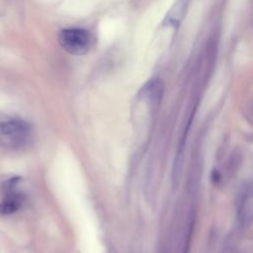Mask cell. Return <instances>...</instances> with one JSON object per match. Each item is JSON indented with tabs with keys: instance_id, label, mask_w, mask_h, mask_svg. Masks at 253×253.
Instances as JSON below:
<instances>
[{
	"instance_id": "1",
	"label": "cell",
	"mask_w": 253,
	"mask_h": 253,
	"mask_svg": "<svg viewBox=\"0 0 253 253\" xmlns=\"http://www.w3.org/2000/svg\"><path fill=\"white\" fill-rule=\"evenodd\" d=\"M60 45L69 53L81 55L86 53L91 46V37L84 29L68 28L60 31L58 35Z\"/></svg>"
},
{
	"instance_id": "2",
	"label": "cell",
	"mask_w": 253,
	"mask_h": 253,
	"mask_svg": "<svg viewBox=\"0 0 253 253\" xmlns=\"http://www.w3.org/2000/svg\"><path fill=\"white\" fill-rule=\"evenodd\" d=\"M237 217L242 226H246L253 220V181L246 183L236 200Z\"/></svg>"
},
{
	"instance_id": "3",
	"label": "cell",
	"mask_w": 253,
	"mask_h": 253,
	"mask_svg": "<svg viewBox=\"0 0 253 253\" xmlns=\"http://www.w3.org/2000/svg\"><path fill=\"white\" fill-rule=\"evenodd\" d=\"M14 186L5 187L7 194L5 198L0 203V214L1 215H8L11 213L16 212L22 204L21 195L13 191Z\"/></svg>"
},
{
	"instance_id": "4",
	"label": "cell",
	"mask_w": 253,
	"mask_h": 253,
	"mask_svg": "<svg viewBox=\"0 0 253 253\" xmlns=\"http://www.w3.org/2000/svg\"><path fill=\"white\" fill-rule=\"evenodd\" d=\"M29 131V126L21 120H7L0 122V132L7 136L22 137Z\"/></svg>"
},
{
	"instance_id": "5",
	"label": "cell",
	"mask_w": 253,
	"mask_h": 253,
	"mask_svg": "<svg viewBox=\"0 0 253 253\" xmlns=\"http://www.w3.org/2000/svg\"><path fill=\"white\" fill-rule=\"evenodd\" d=\"M97 0H65L62 8L65 13L72 16H84L94 7Z\"/></svg>"
},
{
	"instance_id": "6",
	"label": "cell",
	"mask_w": 253,
	"mask_h": 253,
	"mask_svg": "<svg viewBox=\"0 0 253 253\" xmlns=\"http://www.w3.org/2000/svg\"><path fill=\"white\" fill-rule=\"evenodd\" d=\"M189 1L190 0H177L165 18V24L172 27L178 26L186 13Z\"/></svg>"
},
{
	"instance_id": "7",
	"label": "cell",
	"mask_w": 253,
	"mask_h": 253,
	"mask_svg": "<svg viewBox=\"0 0 253 253\" xmlns=\"http://www.w3.org/2000/svg\"><path fill=\"white\" fill-rule=\"evenodd\" d=\"M119 32V24L115 20H106L100 27L101 39L105 42H110L116 38Z\"/></svg>"
},
{
	"instance_id": "8",
	"label": "cell",
	"mask_w": 253,
	"mask_h": 253,
	"mask_svg": "<svg viewBox=\"0 0 253 253\" xmlns=\"http://www.w3.org/2000/svg\"><path fill=\"white\" fill-rule=\"evenodd\" d=\"M212 181L214 183H218L220 181V174L216 170L212 171Z\"/></svg>"
}]
</instances>
